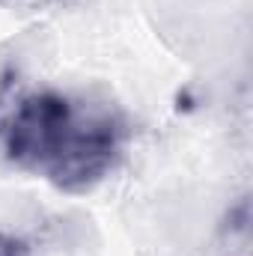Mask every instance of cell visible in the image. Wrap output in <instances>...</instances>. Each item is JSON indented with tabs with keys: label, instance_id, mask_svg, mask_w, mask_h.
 I'll use <instances>...</instances> for the list:
<instances>
[{
	"label": "cell",
	"instance_id": "6da1fadb",
	"mask_svg": "<svg viewBox=\"0 0 253 256\" xmlns=\"http://www.w3.org/2000/svg\"><path fill=\"white\" fill-rule=\"evenodd\" d=\"M128 143L122 110L60 86H0V149L24 173L66 194H86L120 164Z\"/></svg>",
	"mask_w": 253,
	"mask_h": 256
},
{
	"label": "cell",
	"instance_id": "7a4b0ae2",
	"mask_svg": "<svg viewBox=\"0 0 253 256\" xmlns=\"http://www.w3.org/2000/svg\"><path fill=\"white\" fill-rule=\"evenodd\" d=\"M0 256H30V244L15 232L0 230Z\"/></svg>",
	"mask_w": 253,
	"mask_h": 256
}]
</instances>
